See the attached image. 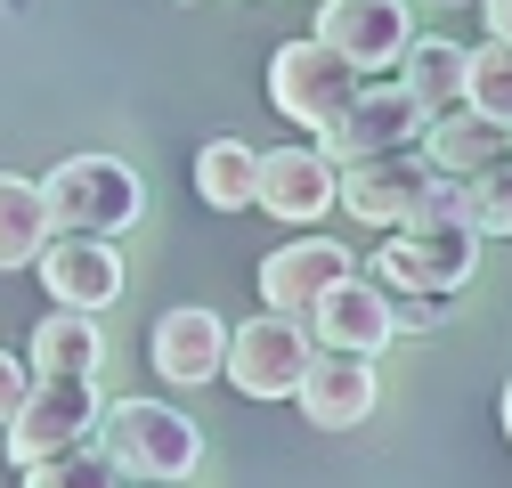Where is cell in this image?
I'll list each match as a JSON object with an SVG mask.
<instances>
[{
	"label": "cell",
	"mask_w": 512,
	"mask_h": 488,
	"mask_svg": "<svg viewBox=\"0 0 512 488\" xmlns=\"http://www.w3.org/2000/svg\"><path fill=\"white\" fill-rule=\"evenodd\" d=\"M33 188H41L49 236H131L139 212H147V188L122 155H66Z\"/></svg>",
	"instance_id": "cell-1"
},
{
	"label": "cell",
	"mask_w": 512,
	"mask_h": 488,
	"mask_svg": "<svg viewBox=\"0 0 512 488\" xmlns=\"http://www.w3.org/2000/svg\"><path fill=\"white\" fill-rule=\"evenodd\" d=\"M98 448L114 456L122 480H155V488L187 480L204 464V432L179 407H163V399H114V407H98Z\"/></svg>",
	"instance_id": "cell-2"
},
{
	"label": "cell",
	"mask_w": 512,
	"mask_h": 488,
	"mask_svg": "<svg viewBox=\"0 0 512 488\" xmlns=\"http://www.w3.org/2000/svg\"><path fill=\"white\" fill-rule=\"evenodd\" d=\"M98 407H106V399H98V375H33L25 407L0 423V448H9L17 472H33V464H49V456L98 440Z\"/></svg>",
	"instance_id": "cell-3"
},
{
	"label": "cell",
	"mask_w": 512,
	"mask_h": 488,
	"mask_svg": "<svg viewBox=\"0 0 512 488\" xmlns=\"http://www.w3.org/2000/svg\"><path fill=\"white\" fill-rule=\"evenodd\" d=\"M472 269H480V228H464V220L391 228L374 244V261H366V277L382 293H439V301H456L472 285Z\"/></svg>",
	"instance_id": "cell-4"
},
{
	"label": "cell",
	"mask_w": 512,
	"mask_h": 488,
	"mask_svg": "<svg viewBox=\"0 0 512 488\" xmlns=\"http://www.w3.org/2000/svg\"><path fill=\"white\" fill-rule=\"evenodd\" d=\"M358 82H366V74L350 66L342 49H326L317 33H301V41H285V49L269 57V106H277L285 122H301L309 139L358 98Z\"/></svg>",
	"instance_id": "cell-5"
},
{
	"label": "cell",
	"mask_w": 512,
	"mask_h": 488,
	"mask_svg": "<svg viewBox=\"0 0 512 488\" xmlns=\"http://www.w3.org/2000/svg\"><path fill=\"white\" fill-rule=\"evenodd\" d=\"M423 196H431V163L415 155V147H382V155H358V163H342V188H334V204L350 212V220H366V228H415L423 220Z\"/></svg>",
	"instance_id": "cell-6"
},
{
	"label": "cell",
	"mask_w": 512,
	"mask_h": 488,
	"mask_svg": "<svg viewBox=\"0 0 512 488\" xmlns=\"http://www.w3.org/2000/svg\"><path fill=\"white\" fill-rule=\"evenodd\" d=\"M309 350H317V342H309V326H301V318L261 310V318L228 326V358H220V375H228L244 399H293Z\"/></svg>",
	"instance_id": "cell-7"
},
{
	"label": "cell",
	"mask_w": 512,
	"mask_h": 488,
	"mask_svg": "<svg viewBox=\"0 0 512 488\" xmlns=\"http://www.w3.org/2000/svg\"><path fill=\"white\" fill-rule=\"evenodd\" d=\"M423 106L399 90V82H358V98L317 131V147H326L334 163H358V155H382V147H415L423 139Z\"/></svg>",
	"instance_id": "cell-8"
},
{
	"label": "cell",
	"mask_w": 512,
	"mask_h": 488,
	"mask_svg": "<svg viewBox=\"0 0 512 488\" xmlns=\"http://www.w3.org/2000/svg\"><path fill=\"white\" fill-rule=\"evenodd\" d=\"M41 285H49V310H114L122 301V253H114V236H49L41 253H33Z\"/></svg>",
	"instance_id": "cell-9"
},
{
	"label": "cell",
	"mask_w": 512,
	"mask_h": 488,
	"mask_svg": "<svg viewBox=\"0 0 512 488\" xmlns=\"http://www.w3.org/2000/svg\"><path fill=\"white\" fill-rule=\"evenodd\" d=\"M309 342L317 350H350V358H374V350H391L399 334H391V293H382L366 269H350L342 285H326L309 301Z\"/></svg>",
	"instance_id": "cell-10"
},
{
	"label": "cell",
	"mask_w": 512,
	"mask_h": 488,
	"mask_svg": "<svg viewBox=\"0 0 512 488\" xmlns=\"http://www.w3.org/2000/svg\"><path fill=\"white\" fill-rule=\"evenodd\" d=\"M293 407L317 423V432H358V423L382 407V375H374V358H350V350H309L301 383H293Z\"/></svg>",
	"instance_id": "cell-11"
},
{
	"label": "cell",
	"mask_w": 512,
	"mask_h": 488,
	"mask_svg": "<svg viewBox=\"0 0 512 488\" xmlns=\"http://www.w3.org/2000/svg\"><path fill=\"white\" fill-rule=\"evenodd\" d=\"M317 41L342 49L358 74H382V66H399V49L415 41V9L407 0H326V9H317Z\"/></svg>",
	"instance_id": "cell-12"
},
{
	"label": "cell",
	"mask_w": 512,
	"mask_h": 488,
	"mask_svg": "<svg viewBox=\"0 0 512 488\" xmlns=\"http://www.w3.org/2000/svg\"><path fill=\"white\" fill-rule=\"evenodd\" d=\"M334 188H342V163L317 139H301V147H269L261 155V188H252V204H261L269 220H326Z\"/></svg>",
	"instance_id": "cell-13"
},
{
	"label": "cell",
	"mask_w": 512,
	"mask_h": 488,
	"mask_svg": "<svg viewBox=\"0 0 512 488\" xmlns=\"http://www.w3.org/2000/svg\"><path fill=\"white\" fill-rule=\"evenodd\" d=\"M147 358H155V375L179 383V391L220 383V358H228V326H220V310H204V301H179V310H163L155 334H147Z\"/></svg>",
	"instance_id": "cell-14"
},
{
	"label": "cell",
	"mask_w": 512,
	"mask_h": 488,
	"mask_svg": "<svg viewBox=\"0 0 512 488\" xmlns=\"http://www.w3.org/2000/svg\"><path fill=\"white\" fill-rule=\"evenodd\" d=\"M350 269L358 261H350L342 236H293V244H277V253L261 261V301L285 310V318H309V301L326 293V285H342Z\"/></svg>",
	"instance_id": "cell-15"
},
{
	"label": "cell",
	"mask_w": 512,
	"mask_h": 488,
	"mask_svg": "<svg viewBox=\"0 0 512 488\" xmlns=\"http://www.w3.org/2000/svg\"><path fill=\"white\" fill-rule=\"evenodd\" d=\"M496 155H512V139H504V122L480 114V106H447V114L423 122V163L439 179H480Z\"/></svg>",
	"instance_id": "cell-16"
},
{
	"label": "cell",
	"mask_w": 512,
	"mask_h": 488,
	"mask_svg": "<svg viewBox=\"0 0 512 488\" xmlns=\"http://www.w3.org/2000/svg\"><path fill=\"white\" fill-rule=\"evenodd\" d=\"M399 90H407L423 114L464 106V41H447V33L407 41V49H399Z\"/></svg>",
	"instance_id": "cell-17"
},
{
	"label": "cell",
	"mask_w": 512,
	"mask_h": 488,
	"mask_svg": "<svg viewBox=\"0 0 512 488\" xmlns=\"http://www.w3.org/2000/svg\"><path fill=\"white\" fill-rule=\"evenodd\" d=\"M98 358H106V342H98V318L90 310H49L33 326V342H25L33 375H98Z\"/></svg>",
	"instance_id": "cell-18"
},
{
	"label": "cell",
	"mask_w": 512,
	"mask_h": 488,
	"mask_svg": "<svg viewBox=\"0 0 512 488\" xmlns=\"http://www.w3.org/2000/svg\"><path fill=\"white\" fill-rule=\"evenodd\" d=\"M252 188H261V147H244V139H204L196 147V196L212 212H244Z\"/></svg>",
	"instance_id": "cell-19"
},
{
	"label": "cell",
	"mask_w": 512,
	"mask_h": 488,
	"mask_svg": "<svg viewBox=\"0 0 512 488\" xmlns=\"http://www.w3.org/2000/svg\"><path fill=\"white\" fill-rule=\"evenodd\" d=\"M49 244V212H41V188L17 171H0V277L9 269H33V253Z\"/></svg>",
	"instance_id": "cell-20"
},
{
	"label": "cell",
	"mask_w": 512,
	"mask_h": 488,
	"mask_svg": "<svg viewBox=\"0 0 512 488\" xmlns=\"http://www.w3.org/2000/svg\"><path fill=\"white\" fill-rule=\"evenodd\" d=\"M464 106H480V114H512V41H480V49H464Z\"/></svg>",
	"instance_id": "cell-21"
},
{
	"label": "cell",
	"mask_w": 512,
	"mask_h": 488,
	"mask_svg": "<svg viewBox=\"0 0 512 488\" xmlns=\"http://www.w3.org/2000/svg\"><path fill=\"white\" fill-rule=\"evenodd\" d=\"M25 488H122V472H114V456H106L98 440H82V448H66V456L33 464Z\"/></svg>",
	"instance_id": "cell-22"
},
{
	"label": "cell",
	"mask_w": 512,
	"mask_h": 488,
	"mask_svg": "<svg viewBox=\"0 0 512 488\" xmlns=\"http://www.w3.org/2000/svg\"><path fill=\"white\" fill-rule=\"evenodd\" d=\"M464 220L480 236H512V155H496L480 179H464Z\"/></svg>",
	"instance_id": "cell-23"
},
{
	"label": "cell",
	"mask_w": 512,
	"mask_h": 488,
	"mask_svg": "<svg viewBox=\"0 0 512 488\" xmlns=\"http://www.w3.org/2000/svg\"><path fill=\"white\" fill-rule=\"evenodd\" d=\"M447 318V301L439 293H391V334H423Z\"/></svg>",
	"instance_id": "cell-24"
},
{
	"label": "cell",
	"mask_w": 512,
	"mask_h": 488,
	"mask_svg": "<svg viewBox=\"0 0 512 488\" xmlns=\"http://www.w3.org/2000/svg\"><path fill=\"white\" fill-rule=\"evenodd\" d=\"M25 391H33V366H25L17 350H0V423L25 407Z\"/></svg>",
	"instance_id": "cell-25"
},
{
	"label": "cell",
	"mask_w": 512,
	"mask_h": 488,
	"mask_svg": "<svg viewBox=\"0 0 512 488\" xmlns=\"http://www.w3.org/2000/svg\"><path fill=\"white\" fill-rule=\"evenodd\" d=\"M480 17H488L496 41H512V0H480Z\"/></svg>",
	"instance_id": "cell-26"
},
{
	"label": "cell",
	"mask_w": 512,
	"mask_h": 488,
	"mask_svg": "<svg viewBox=\"0 0 512 488\" xmlns=\"http://www.w3.org/2000/svg\"><path fill=\"white\" fill-rule=\"evenodd\" d=\"M504 440H512V383H504Z\"/></svg>",
	"instance_id": "cell-27"
},
{
	"label": "cell",
	"mask_w": 512,
	"mask_h": 488,
	"mask_svg": "<svg viewBox=\"0 0 512 488\" xmlns=\"http://www.w3.org/2000/svg\"><path fill=\"white\" fill-rule=\"evenodd\" d=\"M504 139H512V114H504Z\"/></svg>",
	"instance_id": "cell-28"
}]
</instances>
